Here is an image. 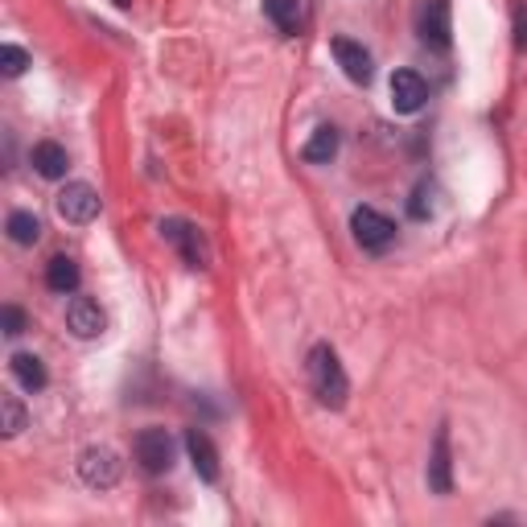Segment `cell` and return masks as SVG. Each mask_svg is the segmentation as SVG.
<instances>
[{
  "label": "cell",
  "mask_w": 527,
  "mask_h": 527,
  "mask_svg": "<svg viewBox=\"0 0 527 527\" xmlns=\"http://www.w3.org/2000/svg\"><path fill=\"white\" fill-rule=\"evenodd\" d=\"M305 367H309L313 396H318L326 408H342L346 396H350V379H346V371H342V363H338V350H334L330 342H318V346L309 350Z\"/></svg>",
  "instance_id": "1"
},
{
  "label": "cell",
  "mask_w": 527,
  "mask_h": 527,
  "mask_svg": "<svg viewBox=\"0 0 527 527\" xmlns=\"http://www.w3.org/2000/svg\"><path fill=\"white\" fill-rule=\"evenodd\" d=\"M350 231L363 252H388L396 243V223L375 206H355L350 210Z\"/></svg>",
  "instance_id": "2"
},
{
  "label": "cell",
  "mask_w": 527,
  "mask_h": 527,
  "mask_svg": "<svg viewBox=\"0 0 527 527\" xmlns=\"http://www.w3.org/2000/svg\"><path fill=\"white\" fill-rule=\"evenodd\" d=\"M79 478L91 490H112L120 482V458L108 445H91V449L79 453Z\"/></svg>",
  "instance_id": "6"
},
{
  "label": "cell",
  "mask_w": 527,
  "mask_h": 527,
  "mask_svg": "<svg viewBox=\"0 0 527 527\" xmlns=\"http://www.w3.org/2000/svg\"><path fill=\"white\" fill-rule=\"evenodd\" d=\"M58 215L66 223H75V227H87L99 215V194H95V186H87V182H66L58 190Z\"/></svg>",
  "instance_id": "7"
},
{
  "label": "cell",
  "mask_w": 527,
  "mask_h": 527,
  "mask_svg": "<svg viewBox=\"0 0 527 527\" xmlns=\"http://www.w3.org/2000/svg\"><path fill=\"white\" fill-rule=\"evenodd\" d=\"M0 412H5V437H17V433L29 425V412L21 408L17 396H5V400H0Z\"/></svg>",
  "instance_id": "20"
},
{
  "label": "cell",
  "mask_w": 527,
  "mask_h": 527,
  "mask_svg": "<svg viewBox=\"0 0 527 527\" xmlns=\"http://www.w3.org/2000/svg\"><path fill=\"white\" fill-rule=\"evenodd\" d=\"M338 145H342L338 128H334V124H322V128H313V136L305 140L301 157H305L309 165H330V161L338 157Z\"/></svg>",
  "instance_id": "14"
},
{
  "label": "cell",
  "mask_w": 527,
  "mask_h": 527,
  "mask_svg": "<svg viewBox=\"0 0 527 527\" xmlns=\"http://www.w3.org/2000/svg\"><path fill=\"white\" fill-rule=\"evenodd\" d=\"M5 231H9V239L17 243V248H33V243L42 239V219L33 215V210H13Z\"/></svg>",
  "instance_id": "18"
},
{
  "label": "cell",
  "mask_w": 527,
  "mask_h": 527,
  "mask_svg": "<svg viewBox=\"0 0 527 527\" xmlns=\"http://www.w3.org/2000/svg\"><path fill=\"white\" fill-rule=\"evenodd\" d=\"M29 161H33V169H38V178H46V182L66 178V169H70V157H66V149L58 145V140H38Z\"/></svg>",
  "instance_id": "13"
},
{
  "label": "cell",
  "mask_w": 527,
  "mask_h": 527,
  "mask_svg": "<svg viewBox=\"0 0 527 527\" xmlns=\"http://www.w3.org/2000/svg\"><path fill=\"white\" fill-rule=\"evenodd\" d=\"M25 66H29V54L21 50V46H0V70H5V79H17V75H25Z\"/></svg>",
  "instance_id": "21"
},
{
  "label": "cell",
  "mask_w": 527,
  "mask_h": 527,
  "mask_svg": "<svg viewBox=\"0 0 527 527\" xmlns=\"http://www.w3.org/2000/svg\"><path fill=\"white\" fill-rule=\"evenodd\" d=\"M429 490L433 495H453V453H449V429L441 425L433 437V453H429Z\"/></svg>",
  "instance_id": "10"
},
{
  "label": "cell",
  "mask_w": 527,
  "mask_h": 527,
  "mask_svg": "<svg viewBox=\"0 0 527 527\" xmlns=\"http://www.w3.org/2000/svg\"><path fill=\"white\" fill-rule=\"evenodd\" d=\"M79 264L75 260H70V256H54L50 264H46V285H50V293H75L79 289Z\"/></svg>",
  "instance_id": "17"
},
{
  "label": "cell",
  "mask_w": 527,
  "mask_h": 527,
  "mask_svg": "<svg viewBox=\"0 0 527 527\" xmlns=\"http://www.w3.org/2000/svg\"><path fill=\"white\" fill-rule=\"evenodd\" d=\"M515 46L527 50V5H523V0L515 5Z\"/></svg>",
  "instance_id": "23"
},
{
  "label": "cell",
  "mask_w": 527,
  "mask_h": 527,
  "mask_svg": "<svg viewBox=\"0 0 527 527\" xmlns=\"http://www.w3.org/2000/svg\"><path fill=\"white\" fill-rule=\"evenodd\" d=\"M416 38L429 50H449V42H453L449 0H425V5L416 9Z\"/></svg>",
  "instance_id": "5"
},
{
  "label": "cell",
  "mask_w": 527,
  "mask_h": 527,
  "mask_svg": "<svg viewBox=\"0 0 527 527\" xmlns=\"http://www.w3.org/2000/svg\"><path fill=\"white\" fill-rule=\"evenodd\" d=\"M9 371H13V379L21 383L25 392H42L46 383H50V375H46V363H42L38 355H29V350H17V355L9 359Z\"/></svg>",
  "instance_id": "15"
},
{
  "label": "cell",
  "mask_w": 527,
  "mask_h": 527,
  "mask_svg": "<svg viewBox=\"0 0 527 527\" xmlns=\"http://www.w3.org/2000/svg\"><path fill=\"white\" fill-rule=\"evenodd\" d=\"M425 99H429V83L416 75V70H396L392 75V108L400 116H416L420 108H425Z\"/></svg>",
  "instance_id": "9"
},
{
  "label": "cell",
  "mask_w": 527,
  "mask_h": 527,
  "mask_svg": "<svg viewBox=\"0 0 527 527\" xmlns=\"http://www.w3.org/2000/svg\"><path fill=\"white\" fill-rule=\"evenodd\" d=\"M132 453H136V466L145 474H169L173 470V458H178V445L165 429H140L136 441H132Z\"/></svg>",
  "instance_id": "3"
},
{
  "label": "cell",
  "mask_w": 527,
  "mask_h": 527,
  "mask_svg": "<svg viewBox=\"0 0 527 527\" xmlns=\"http://www.w3.org/2000/svg\"><path fill=\"white\" fill-rule=\"evenodd\" d=\"M264 17L285 33V38H297L301 33V0H264Z\"/></svg>",
  "instance_id": "16"
},
{
  "label": "cell",
  "mask_w": 527,
  "mask_h": 527,
  "mask_svg": "<svg viewBox=\"0 0 527 527\" xmlns=\"http://www.w3.org/2000/svg\"><path fill=\"white\" fill-rule=\"evenodd\" d=\"M161 235L173 243V248H178V256L190 268H210V243H206V235L194 223H186V219H165L161 223Z\"/></svg>",
  "instance_id": "4"
},
{
  "label": "cell",
  "mask_w": 527,
  "mask_h": 527,
  "mask_svg": "<svg viewBox=\"0 0 527 527\" xmlns=\"http://www.w3.org/2000/svg\"><path fill=\"white\" fill-rule=\"evenodd\" d=\"M330 50H334V58H338V66H342V75H346L350 83L367 87V83L375 79V62H371V50H367L363 42L334 38V42H330Z\"/></svg>",
  "instance_id": "8"
},
{
  "label": "cell",
  "mask_w": 527,
  "mask_h": 527,
  "mask_svg": "<svg viewBox=\"0 0 527 527\" xmlns=\"http://www.w3.org/2000/svg\"><path fill=\"white\" fill-rule=\"evenodd\" d=\"M0 322H5V334H9V338L25 334V313H21L17 305H5V309H0Z\"/></svg>",
  "instance_id": "22"
},
{
  "label": "cell",
  "mask_w": 527,
  "mask_h": 527,
  "mask_svg": "<svg viewBox=\"0 0 527 527\" xmlns=\"http://www.w3.org/2000/svg\"><path fill=\"white\" fill-rule=\"evenodd\" d=\"M186 453H190V466L202 482H219V449L210 445V437L202 429L186 433Z\"/></svg>",
  "instance_id": "12"
},
{
  "label": "cell",
  "mask_w": 527,
  "mask_h": 527,
  "mask_svg": "<svg viewBox=\"0 0 527 527\" xmlns=\"http://www.w3.org/2000/svg\"><path fill=\"white\" fill-rule=\"evenodd\" d=\"M66 326H70V334H75V338H99L103 326H108V318H103L99 301L75 297V301L66 305Z\"/></svg>",
  "instance_id": "11"
},
{
  "label": "cell",
  "mask_w": 527,
  "mask_h": 527,
  "mask_svg": "<svg viewBox=\"0 0 527 527\" xmlns=\"http://www.w3.org/2000/svg\"><path fill=\"white\" fill-rule=\"evenodd\" d=\"M437 194H441V190H437V182H433V178H425V182H420V186L412 190V198H408V215H412V219H420V223L433 219V215H437V206H441V202H437Z\"/></svg>",
  "instance_id": "19"
}]
</instances>
